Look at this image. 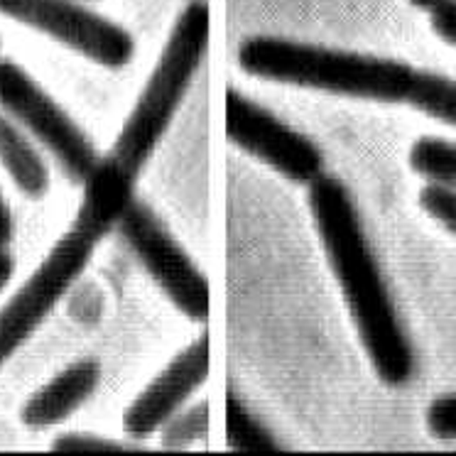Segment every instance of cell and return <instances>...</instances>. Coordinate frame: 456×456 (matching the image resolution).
Here are the masks:
<instances>
[{
	"instance_id": "obj_23",
	"label": "cell",
	"mask_w": 456,
	"mask_h": 456,
	"mask_svg": "<svg viewBox=\"0 0 456 456\" xmlns=\"http://www.w3.org/2000/svg\"><path fill=\"white\" fill-rule=\"evenodd\" d=\"M436 3H439V0H412V5H417V8H427V11H429L432 5H436Z\"/></svg>"
},
{
	"instance_id": "obj_14",
	"label": "cell",
	"mask_w": 456,
	"mask_h": 456,
	"mask_svg": "<svg viewBox=\"0 0 456 456\" xmlns=\"http://www.w3.org/2000/svg\"><path fill=\"white\" fill-rule=\"evenodd\" d=\"M410 165L417 175L456 189V142L452 140L419 138L410 150Z\"/></svg>"
},
{
	"instance_id": "obj_8",
	"label": "cell",
	"mask_w": 456,
	"mask_h": 456,
	"mask_svg": "<svg viewBox=\"0 0 456 456\" xmlns=\"http://www.w3.org/2000/svg\"><path fill=\"white\" fill-rule=\"evenodd\" d=\"M226 133L239 148L248 150L292 182L312 184L322 175L324 158L317 145L236 89L226 94Z\"/></svg>"
},
{
	"instance_id": "obj_9",
	"label": "cell",
	"mask_w": 456,
	"mask_h": 456,
	"mask_svg": "<svg viewBox=\"0 0 456 456\" xmlns=\"http://www.w3.org/2000/svg\"><path fill=\"white\" fill-rule=\"evenodd\" d=\"M211 368V341L208 334L201 337L179 354L152 383H150L123 415V429L130 436H148L167 422L189 395L208 376Z\"/></svg>"
},
{
	"instance_id": "obj_2",
	"label": "cell",
	"mask_w": 456,
	"mask_h": 456,
	"mask_svg": "<svg viewBox=\"0 0 456 456\" xmlns=\"http://www.w3.org/2000/svg\"><path fill=\"white\" fill-rule=\"evenodd\" d=\"M239 64L240 69L260 79L386 103H405L415 74L407 61L329 50L265 35L250 37L240 45Z\"/></svg>"
},
{
	"instance_id": "obj_22",
	"label": "cell",
	"mask_w": 456,
	"mask_h": 456,
	"mask_svg": "<svg viewBox=\"0 0 456 456\" xmlns=\"http://www.w3.org/2000/svg\"><path fill=\"white\" fill-rule=\"evenodd\" d=\"M12 270H15V260H12V256L8 253V250L0 248V292H3V288L8 285Z\"/></svg>"
},
{
	"instance_id": "obj_4",
	"label": "cell",
	"mask_w": 456,
	"mask_h": 456,
	"mask_svg": "<svg viewBox=\"0 0 456 456\" xmlns=\"http://www.w3.org/2000/svg\"><path fill=\"white\" fill-rule=\"evenodd\" d=\"M0 106L50 150L61 172L84 184L99 155L86 133L11 60H0Z\"/></svg>"
},
{
	"instance_id": "obj_3",
	"label": "cell",
	"mask_w": 456,
	"mask_h": 456,
	"mask_svg": "<svg viewBox=\"0 0 456 456\" xmlns=\"http://www.w3.org/2000/svg\"><path fill=\"white\" fill-rule=\"evenodd\" d=\"M211 37V8L207 0H189L179 12L158 67L150 74L135 109L120 130L116 148L106 155L110 165L128 177H138L152 150L167 130L189 84L204 60Z\"/></svg>"
},
{
	"instance_id": "obj_24",
	"label": "cell",
	"mask_w": 456,
	"mask_h": 456,
	"mask_svg": "<svg viewBox=\"0 0 456 456\" xmlns=\"http://www.w3.org/2000/svg\"><path fill=\"white\" fill-rule=\"evenodd\" d=\"M84 3H94V0H84Z\"/></svg>"
},
{
	"instance_id": "obj_6",
	"label": "cell",
	"mask_w": 456,
	"mask_h": 456,
	"mask_svg": "<svg viewBox=\"0 0 456 456\" xmlns=\"http://www.w3.org/2000/svg\"><path fill=\"white\" fill-rule=\"evenodd\" d=\"M96 243L99 239H94L89 231L71 228L42 260L35 275L18 289V295L0 309V366L25 344V338L40 327L42 319L74 285L81 270L86 268Z\"/></svg>"
},
{
	"instance_id": "obj_10",
	"label": "cell",
	"mask_w": 456,
	"mask_h": 456,
	"mask_svg": "<svg viewBox=\"0 0 456 456\" xmlns=\"http://www.w3.org/2000/svg\"><path fill=\"white\" fill-rule=\"evenodd\" d=\"M99 380L101 366L94 358L71 363L25 403L20 412L22 422L35 429H45L67 419L81 403H86V397H91Z\"/></svg>"
},
{
	"instance_id": "obj_19",
	"label": "cell",
	"mask_w": 456,
	"mask_h": 456,
	"mask_svg": "<svg viewBox=\"0 0 456 456\" xmlns=\"http://www.w3.org/2000/svg\"><path fill=\"white\" fill-rule=\"evenodd\" d=\"M429 11H432L429 20L436 35L456 47V0H439Z\"/></svg>"
},
{
	"instance_id": "obj_1",
	"label": "cell",
	"mask_w": 456,
	"mask_h": 456,
	"mask_svg": "<svg viewBox=\"0 0 456 456\" xmlns=\"http://www.w3.org/2000/svg\"><path fill=\"white\" fill-rule=\"evenodd\" d=\"M309 207L370 363L383 383L403 386L412 378L415 356L354 199L338 179L319 175L309 184Z\"/></svg>"
},
{
	"instance_id": "obj_5",
	"label": "cell",
	"mask_w": 456,
	"mask_h": 456,
	"mask_svg": "<svg viewBox=\"0 0 456 456\" xmlns=\"http://www.w3.org/2000/svg\"><path fill=\"white\" fill-rule=\"evenodd\" d=\"M116 228L120 239L128 243V248L138 256L140 263L182 314L199 322L208 319L211 288L207 278L142 201L133 199Z\"/></svg>"
},
{
	"instance_id": "obj_11",
	"label": "cell",
	"mask_w": 456,
	"mask_h": 456,
	"mask_svg": "<svg viewBox=\"0 0 456 456\" xmlns=\"http://www.w3.org/2000/svg\"><path fill=\"white\" fill-rule=\"evenodd\" d=\"M133 184L135 179L123 175L106 158L99 159L84 182V201L74 226L89 231L94 239H103L133 201Z\"/></svg>"
},
{
	"instance_id": "obj_20",
	"label": "cell",
	"mask_w": 456,
	"mask_h": 456,
	"mask_svg": "<svg viewBox=\"0 0 456 456\" xmlns=\"http://www.w3.org/2000/svg\"><path fill=\"white\" fill-rule=\"evenodd\" d=\"M57 452H99V449H120L118 442L99 435H64L54 442Z\"/></svg>"
},
{
	"instance_id": "obj_7",
	"label": "cell",
	"mask_w": 456,
	"mask_h": 456,
	"mask_svg": "<svg viewBox=\"0 0 456 456\" xmlns=\"http://www.w3.org/2000/svg\"><path fill=\"white\" fill-rule=\"evenodd\" d=\"M0 12L50 35L109 69L128 64L135 50L128 32L77 0H0Z\"/></svg>"
},
{
	"instance_id": "obj_17",
	"label": "cell",
	"mask_w": 456,
	"mask_h": 456,
	"mask_svg": "<svg viewBox=\"0 0 456 456\" xmlns=\"http://www.w3.org/2000/svg\"><path fill=\"white\" fill-rule=\"evenodd\" d=\"M419 201L429 216H435L444 228L456 233V189L446 184H429L422 189Z\"/></svg>"
},
{
	"instance_id": "obj_13",
	"label": "cell",
	"mask_w": 456,
	"mask_h": 456,
	"mask_svg": "<svg viewBox=\"0 0 456 456\" xmlns=\"http://www.w3.org/2000/svg\"><path fill=\"white\" fill-rule=\"evenodd\" d=\"M405 103L425 110L427 116L456 126V81L435 71L415 69Z\"/></svg>"
},
{
	"instance_id": "obj_18",
	"label": "cell",
	"mask_w": 456,
	"mask_h": 456,
	"mask_svg": "<svg viewBox=\"0 0 456 456\" xmlns=\"http://www.w3.org/2000/svg\"><path fill=\"white\" fill-rule=\"evenodd\" d=\"M427 427L439 439H456V393L436 397L427 410Z\"/></svg>"
},
{
	"instance_id": "obj_21",
	"label": "cell",
	"mask_w": 456,
	"mask_h": 456,
	"mask_svg": "<svg viewBox=\"0 0 456 456\" xmlns=\"http://www.w3.org/2000/svg\"><path fill=\"white\" fill-rule=\"evenodd\" d=\"M12 239V216L5 201H3V194H0V248H5V243Z\"/></svg>"
},
{
	"instance_id": "obj_16",
	"label": "cell",
	"mask_w": 456,
	"mask_h": 456,
	"mask_svg": "<svg viewBox=\"0 0 456 456\" xmlns=\"http://www.w3.org/2000/svg\"><path fill=\"white\" fill-rule=\"evenodd\" d=\"M211 429V405L199 403L189 410H177L169 417L165 425L159 427L162 432V444L167 449H184L204 439Z\"/></svg>"
},
{
	"instance_id": "obj_12",
	"label": "cell",
	"mask_w": 456,
	"mask_h": 456,
	"mask_svg": "<svg viewBox=\"0 0 456 456\" xmlns=\"http://www.w3.org/2000/svg\"><path fill=\"white\" fill-rule=\"evenodd\" d=\"M0 162L8 169V175L22 194L32 199L47 194L50 169L45 165V159L32 145L30 138L12 123L11 116H3V113H0Z\"/></svg>"
},
{
	"instance_id": "obj_15",
	"label": "cell",
	"mask_w": 456,
	"mask_h": 456,
	"mask_svg": "<svg viewBox=\"0 0 456 456\" xmlns=\"http://www.w3.org/2000/svg\"><path fill=\"white\" fill-rule=\"evenodd\" d=\"M226 435L228 444L239 452H273L280 446L233 393L226 397Z\"/></svg>"
}]
</instances>
